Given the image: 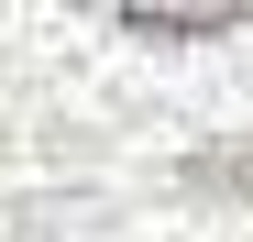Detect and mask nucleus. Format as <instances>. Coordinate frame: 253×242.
<instances>
[{
  "label": "nucleus",
  "instance_id": "nucleus-1",
  "mask_svg": "<svg viewBox=\"0 0 253 242\" xmlns=\"http://www.w3.org/2000/svg\"><path fill=\"white\" fill-rule=\"evenodd\" d=\"M121 33H143V44H209V33H242V0H198V11H154V0H132Z\"/></svg>",
  "mask_w": 253,
  "mask_h": 242
},
{
  "label": "nucleus",
  "instance_id": "nucleus-2",
  "mask_svg": "<svg viewBox=\"0 0 253 242\" xmlns=\"http://www.w3.org/2000/svg\"><path fill=\"white\" fill-rule=\"evenodd\" d=\"M198 176H209V187H231V198H253V154H209Z\"/></svg>",
  "mask_w": 253,
  "mask_h": 242
}]
</instances>
